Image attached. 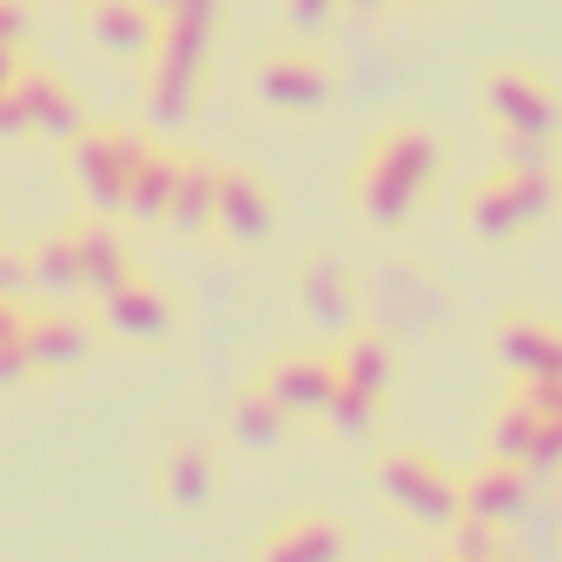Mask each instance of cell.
Returning a JSON list of instances; mask_svg holds the SVG:
<instances>
[{
    "instance_id": "10",
    "label": "cell",
    "mask_w": 562,
    "mask_h": 562,
    "mask_svg": "<svg viewBox=\"0 0 562 562\" xmlns=\"http://www.w3.org/2000/svg\"><path fill=\"white\" fill-rule=\"evenodd\" d=\"M278 417H285V404H265V397H251V404L238 411V437L265 450V443H278Z\"/></svg>"
},
{
    "instance_id": "6",
    "label": "cell",
    "mask_w": 562,
    "mask_h": 562,
    "mask_svg": "<svg viewBox=\"0 0 562 562\" xmlns=\"http://www.w3.org/2000/svg\"><path fill=\"white\" fill-rule=\"evenodd\" d=\"M113 325L133 331V338H153V331L166 325L159 292H146V285H113Z\"/></svg>"
},
{
    "instance_id": "3",
    "label": "cell",
    "mask_w": 562,
    "mask_h": 562,
    "mask_svg": "<svg viewBox=\"0 0 562 562\" xmlns=\"http://www.w3.org/2000/svg\"><path fill=\"white\" fill-rule=\"evenodd\" d=\"M338 555H345V529L331 516H292V522H278L258 562H338Z\"/></svg>"
},
{
    "instance_id": "4",
    "label": "cell",
    "mask_w": 562,
    "mask_h": 562,
    "mask_svg": "<svg viewBox=\"0 0 562 562\" xmlns=\"http://www.w3.org/2000/svg\"><path fill=\"white\" fill-rule=\"evenodd\" d=\"M331 391H338V371H325L318 358H292L271 371V404H285V411H318L331 404Z\"/></svg>"
},
{
    "instance_id": "8",
    "label": "cell",
    "mask_w": 562,
    "mask_h": 562,
    "mask_svg": "<svg viewBox=\"0 0 562 562\" xmlns=\"http://www.w3.org/2000/svg\"><path fill=\"white\" fill-rule=\"evenodd\" d=\"M345 384L364 391V397H378V391H384V351H378V345H351V351H345Z\"/></svg>"
},
{
    "instance_id": "2",
    "label": "cell",
    "mask_w": 562,
    "mask_h": 562,
    "mask_svg": "<svg viewBox=\"0 0 562 562\" xmlns=\"http://www.w3.org/2000/svg\"><path fill=\"white\" fill-rule=\"evenodd\" d=\"M529 503V476L516 463H490L463 483V516H483V522H516Z\"/></svg>"
},
{
    "instance_id": "7",
    "label": "cell",
    "mask_w": 562,
    "mask_h": 562,
    "mask_svg": "<svg viewBox=\"0 0 562 562\" xmlns=\"http://www.w3.org/2000/svg\"><path fill=\"white\" fill-rule=\"evenodd\" d=\"M457 536H450V562H496L503 555V536H496V522H483V516H463V522H450Z\"/></svg>"
},
{
    "instance_id": "9",
    "label": "cell",
    "mask_w": 562,
    "mask_h": 562,
    "mask_svg": "<svg viewBox=\"0 0 562 562\" xmlns=\"http://www.w3.org/2000/svg\"><path fill=\"white\" fill-rule=\"evenodd\" d=\"M218 212H225V225L232 232H265V205H258V192L251 186H225V199H218Z\"/></svg>"
},
{
    "instance_id": "1",
    "label": "cell",
    "mask_w": 562,
    "mask_h": 562,
    "mask_svg": "<svg viewBox=\"0 0 562 562\" xmlns=\"http://www.w3.org/2000/svg\"><path fill=\"white\" fill-rule=\"evenodd\" d=\"M378 476H384V496H391L404 516H417V522H457V516H463V483H450V470L430 463L424 450L384 457Z\"/></svg>"
},
{
    "instance_id": "5",
    "label": "cell",
    "mask_w": 562,
    "mask_h": 562,
    "mask_svg": "<svg viewBox=\"0 0 562 562\" xmlns=\"http://www.w3.org/2000/svg\"><path fill=\"white\" fill-rule=\"evenodd\" d=\"M166 496H172L179 509H205V496H212V463H205V450H172V457H166Z\"/></svg>"
},
{
    "instance_id": "11",
    "label": "cell",
    "mask_w": 562,
    "mask_h": 562,
    "mask_svg": "<svg viewBox=\"0 0 562 562\" xmlns=\"http://www.w3.org/2000/svg\"><path fill=\"white\" fill-rule=\"evenodd\" d=\"M496 562H503V555H496Z\"/></svg>"
}]
</instances>
